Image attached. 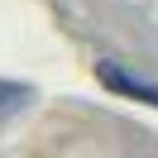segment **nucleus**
I'll return each instance as SVG.
<instances>
[{"label": "nucleus", "instance_id": "nucleus-1", "mask_svg": "<svg viewBox=\"0 0 158 158\" xmlns=\"http://www.w3.org/2000/svg\"><path fill=\"white\" fill-rule=\"evenodd\" d=\"M96 77L106 81L110 91H120V96H139V101H148V106H158V86H148V81H139V77H125L115 62H96Z\"/></svg>", "mask_w": 158, "mask_h": 158}, {"label": "nucleus", "instance_id": "nucleus-2", "mask_svg": "<svg viewBox=\"0 0 158 158\" xmlns=\"http://www.w3.org/2000/svg\"><path fill=\"white\" fill-rule=\"evenodd\" d=\"M29 101V86H15V81H0V115H10Z\"/></svg>", "mask_w": 158, "mask_h": 158}]
</instances>
